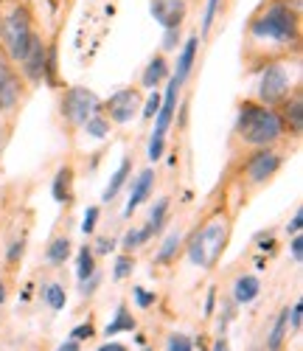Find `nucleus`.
<instances>
[{
	"mask_svg": "<svg viewBox=\"0 0 303 351\" xmlns=\"http://www.w3.org/2000/svg\"><path fill=\"white\" fill-rule=\"evenodd\" d=\"M303 43L300 9L284 0H261L245 25V48L241 56L250 71H258L264 62L298 60Z\"/></svg>",
	"mask_w": 303,
	"mask_h": 351,
	"instance_id": "1",
	"label": "nucleus"
},
{
	"mask_svg": "<svg viewBox=\"0 0 303 351\" xmlns=\"http://www.w3.org/2000/svg\"><path fill=\"white\" fill-rule=\"evenodd\" d=\"M287 127L276 107L258 104L256 99H245L236 104V121H233V152H253L267 149V146H281L287 141Z\"/></svg>",
	"mask_w": 303,
	"mask_h": 351,
	"instance_id": "2",
	"label": "nucleus"
},
{
	"mask_svg": "<svg viewBox=\"0 0 303 351\" xmlns=\"http://www.w3.org/2000/svg\"><path fill=\"white\" fill-rule=\"evenodd\" d=\"M34 12L25 0H3V20H0V53L6 56L9 62H20L32 37L37 34L34 28Z\"/></svg>",
	"mask_w": 303,
	"mask_h": 351,
	"instance_id": "3",
	"label": "nucleus"
},
{
	"mask_svg": "<svg viewBox=\"0 0 303 351\" xmlns=\"http://www.w3.org/2000/svg\"><path fill=\"white\" fill-rule=\"evenodd\" d=\"M298 60H276L264 62L256 73V93L253 99L267 107H281L295 90H300V73H298Z\"/></svg>",
	"mask_w": 303,
	"mask_h": 351,
	"instance_id": "4",
	"label": "nucleus"
},
{
	"mask_svg": "<svg viewBox=\"0 0 303 351\" xmlns=\"http://www.w3.org/2000/svg\"><path fill=\"white\" fill-rule=\"evenodd\" d=\"M233 219H230V214L225 211V208H217V211H210L189 237L194 239V242H199V247H202V258H205V270H214L219 261H222V256H225V250H228V242H230V225Z\"/></svg>",
	"mask_w": 303,
	"mask_h": 351,
	"instance_id": "5",
	"label": "nucleus"
},
{
	"mask_svg": "<svg viewBox=\"0 0 303 351\" xmlns=\"http://www.w3.org/2000/svg\"><path fill=\"white\" fill-rule=\"evenodd\" d=\"M284 160H287V155H284V149H278V146L245 152V158L239 163V186L245 189V194L264 189L281 171Z\"/></svg>",
	"mask_w": 303,
	"mask_h": 351,
	"instance_id": "6",
	"label": "nucleus"
},
{
	"mask_svg": "<svg viewBox=\"0 0 303 351\" xmlns=\"http://www.w3.org/2000/svg\"><path fill=\"white\" fill-rule=\"evenodd\" d=\"M99 110H101V96L84 84L65 87V93L59 96V119L71 130H82V124Z\"/></svg>",
	"mask_w": 303,
	"mask_h": 351,
	"instance_id": "7",
	"label": "nucleus"
},
{
	"mask_svg": "<svg viewBox=\"0 0 303 351\" xmlns=\"http://www.w3.org/2000/svg\"><path fill=\"white\" fill-rule=\"evenodd\" d=\"M25 96H28L25 79L20 76L17 65L9 62L6 56L0 53V115L9 119V121H14L23 101H25Z\"/></svg>",
	"mask_w": 303,
	"mask_h": 351,
	"instance_id": "8",
	"label": "nucleus"
},
{
	"mask_svg": "<svg viewBox=\"0 0 303 351\" xmlns=\"http://www.w3.org/2000/svg\"><path fill=\"white\" fill-rule=\"evenodd\" d=\"M141 104H143V93L138 87H118V90L107 99H101V112L112 121V127H127L141 115Z\"/></svg>",
	"mask_w": 303,
	"mask_h": 351,
	"instance_id": "9",
	"label": "nucleus"
},
{
	"mask_svg": "<svg viewBox=\"0 0 303 351\" xmlns=\"http://www.w3.org/2000/svg\"><path fill=\"white\" fill-rule=\"evenodd\" d=\"M180 93H183V84H180L174 76H169L166 90H160V110H158L155 119H152V121H155V127H152V135H155V138H166L169 130L174 127Z\"/></svg>",
	"mask_w": 303,
	"mask_h": 351,
	"instance_id": "10",
	"label": "nucleus"
},
{
	"mask_svg": "<svg viewBox=\"0 0 303 351\" xmlns=\"http://www.w3.org/2000/svg\"><path fill=\"white\" fill-rule=\"evenodd\" d=\"M155 186H158V171L155 166H146L141 169L135 178H130L127 189H130V197H127V206H124V219H132V214L138 208H143V202H149V197L155 194Z\"/></svg>",
	"mask_w": 303,
	"mask_h": 351,
	"instance_id": "11",
	"label": "nucleus"
},
{
	"mask_svg": "<svg viewBox=\"0 0 303 351\" xmlns=\"http://www.w3.org/2000/svg\"><path fill=\"white\" fill-rule=\"evenodd\" d=\"M45 45H48V37H43L40 32L32 37V45H28L25 56L17 62V71L20 76L25 79L28 87L34 84H43V68H45Z\"/></svg>",
	"mask_w": 303,
	"mask_h": 351,
	"instance_id": "12",
	"label": "nucleus"
},
{
	"mask_svg": "<svg viewBox=\"0 0 303 351\" xmlns=\"http://www.w3.org/2000/svg\"><path fill=\"white\" fill-rule=\"evenodd\" d=\"M149 14L160 28H183L189 20V0H149Z\"/></svg>",
	"mask_w": 303,
	"mask_h": 351,
	"instance_id": "13",
	"label": "nucleus"
},
{
	"mask_svg": "<svg viewBox=\"0 0 303 351\" xmlns=\"http://www.w3.org/2000/svg\"><path fill=\"white\" fill-rule=\"evenodd\" d=\"M199 37L197 34H189V37H183V45L177 48V62H174V68H171V76L186 87V82L191 79V73H194V68H197V56H199Z\"/></svg>",
	"mask_w": 303,
	"mask_h": 351,
	"instance_id": "14",
	"label": "nucleus"
},
{
	"mask_svg": "<svg viewBox=\"0 0 303 351\" xmlns=\"http://www.w3.org/2000/svg\"><path fill=\"white\" fill-rule=\"evenodd\" d=\"M261 292H264V287H261V278L256 273H241V276L233 278L230 301L236 306H250V304H256L261 298Z\"/></svg>",
	"mask_w": 303,
	"mask_h": 351,
	"instance_id": "15",
	"label": "nucleus"
},
{
	"mask_svg": "<svg viewBox=\"0 0 303 351\" xmlns=\"http://www.w3.org/2000/svg\"><path fill=\"white\" fill-rule=\"evenodd\" d=\"M169 76H171V65L166 60V53H152L143 73H141V87L143 90H160L169 82Z\"/></svg>",
	"mask_w": 303,
	"mask_h": 351,
	"instance_id": "16",
	"label": "nucleus"
},
{
	"mask_svg": "<svg viewBox=\"0 0 303 351\" xmlns=\"http://www.w3.org/2000/svg\"><path fill=\"white\" fill-rule=\"evenodd\" d=\"M276 110H278V115H281L284 127H287V135L300 138V135H303V93L295 90V93H292L281 107H276Z\"/></svg>",
	"mask_w": 303,
	"mask_h": 351,
	"instance_id": "17",
	"label": "nucleus"
},
{
	"mask_svg": "<svg viewBox=\"0 0 303 351\" xmlns=\"http://www.w3.org/2000/svg\"><path fill=\"white\" fill-rule=\"evenodd\" d=\"M73 186H76V171H73L71 163H62L56 169L53 180H51L53 202H59V206H71V202H73Z\"/></svg>",
	"mask_w": 303,
	"mask_h": 351,
	"instance_id": "18",
	"label": "nucleus"
},
{
	"mask_svg": "<svg viewBox=\"0 0 303 351\" xmlns=\"http://www.w3.org/2000/svg\"><path fill=\"white\" fill-rule=\"evenodd\" d=\"M73 256V239L68 233H56V237L48 239L45 250H43V261L48 267H65Z\"/></svg>",
	"mask_w": 303,
	"mask_h": 351,
	"instance_id": "19",
	"label": "nucleus"
},
{
	"mask_svg": "<svg viewBox=\"0 0 303 351\" xmlns=\"http://www.w3.org/2000/svg\"><path fill=\"white\" fill-rule=\"evenodd\" d=\"M130 178H132V155L127 152L124 158H121L118 169L110 174V180H107V186H104V191H101V202H107V206H110V202H115L118 194L127 189Z\"/></svg>",
	"mask_w": 303,
	"mask_h": 351,
	"instance_id": "20",
	"label": "nucleus"
},
{
	"mask_svg": "<svg viewBox=\"0 0 303 351\" xmlns=\"http://www.w3.org/2000/svg\"><path fill=\"white\" fill-rule=\"evenodd\" d=\"M169 214H171V197L155 199V206L149 208V219L141 225L146 242H152V239L158 237V233H163V228H166V222H169Z\"/></svg>",
	"mask_w": 303,
	"mask_h": 351,
	"instance_id": "21",
	"label": "nucleus"
},
{
	"mask_svg": "<svg viewBox=\"0 0 303 351\" xmlns=\"http://www.w3.org/2000/svg\"><path fill=\"white\" fill-rule=\"evenodd\" d=\"M183 242H186V233L174 228L166 233V239L160 242V247L155 250V258H152V265H158V267H169L177 261V256L183 253Z\"/></svg>",
	"mask_w": 303,
	"mask_h": 351,
	"instance_id": "22",
	"label": "nucleus"
},
{
	"mask_svg": "<svg viewBox=\"0 0 303 351\" xmlns=\"http://www.w3.org/2000/svg\"><path fill=\"white\" fill-rule=\"evenodd\" d=\"M135 329H138V317L132 315L130 304H118L112 320L104 326V337L110 340V337H118V335H132Z\"/></svg>",
	"mask_w": 303,
	"mask_h": 351,
	"instance_id": "23",
	"label": "nucleus"
},
{
	"mask_svg": "<svg viewBox=\"0 0 303 351\" xmlns=\"http://www.w3.org/2000/svg\"><path fill=\"white\" fill-rule=\"evenodd\" d=\"M287 340H289V306H284L276 315V320H272L267 340H264V351H284Z\"/></svg>",
	"mask_w": 303,
	"mask_h": 351,
	"instance_id": "24",
	"label": "nucleus"
},
{
	"mask_svg": "<svg viewBox=\"0 0 303 351\" xmlns=\"http://www.w3.org/2000/svg\"><path fill=\"white\" fill-rule=\"evenodd\" d=\"M25 245H28V228H14L6 239V250H3V258H6V267L9 270H17L23 265V256H25Z\"/></svg>",
	"mask_w": 303,
	"mask_h": 351,
	"instance_id": "25",
	"label": "nucleus"
},
{
	"mask_svg": "<svg viewBox=\"0 0 303 351\" xmlns=\"http://www.w3.org/2000/svg\"><path fill=\"white\" fill-rule=\"evenodd\" d=\"M40 301L51 312H62L68 306V287L62 281H43L40 284Z\"/></svg>",
	"mask_w": 303,
	"mask_h": 351,
	"instance_id": "26",
	"label": "nucleus"
},
{
	"mask_svg": "<svg viewBox=\"0 0 303 351\" xmlns=\"http://www.w3.org/2000/svg\"><path fill=\"white\" fill-rule=\"evenodd\" d=\"M222 3L225 0H205V6H202V17H199V43H208L210 32H214V25H217V17L222 14Z\"/></svg>",
	"mask_w": 303,
	"mask_h": 351,
	"instance_id": "27",
	"label": "nucleus"
},
{
	"mask_svg": "<svg viewBox=\"0 0 303 351\" xmlns=\"http://www.w3.org/2000/svg\"><path fill=\"white\" fill-rule=\"evenodd\" d=\"M73 265H76V281H84V278H90L96 270H99V258H96V253H93V247L90 245H82L79 250H76V256H73Z\"/></svg>",
	"mask_w": 303,
	"mask_h": 351,
	"instance_id": "28",
	"label": "nucleus"
},
{
	"mask_svg": "<svg viewBox=\"0 0 303 351\" xmlns=\"http://www.w3.org/2000/svg\"><path fill=\"white\" fill-rule=\"evenodd\" d=\"M43 82H45L48 87H59V43H56V37H51L48 45H45Z\"/></svg>",
	"mask_w": 303,
	"mask_h": 351,
	"instance_id": "29",
	"label": "nucleus"
},
{
	"mask_svg": "<svg viewBox=\"0 0 303 351\" xmlns=\"http://www.w3.org/2000/svg\"><path fill=\"white\" fill-rule=\"evenodd\" d=\"M82 132H84L87 138H93V141H107V138L112 135V121L99 110V112H93V115H90V119L82 124Z\"/></svg>",
	"mask_w": 303,
	"mask_h": 351,
	"instance_id": "30",
	"label": "nucleus"
},
{
	"mask_svg": "<svg viewBox=\"0 0 303 351\" xmlns=\"http://www.w3.org/2000/svg\"><path fill=\"white\" fill-rule=\"evenodd\" d=\"M149 242L143 239V230H141V225H130L124 233H121V239H118V247L124 250V253H138V250H143Z\"/></svg>",
	"mask_w": 303,
	"mask_h": 351,
	"instance_id": "31",
	"label": "nucleus"
},
{
	"mask_svg": "<svg viewBox=\"0 0 303 351\" xmlns=\"http://www.w3.org/2000/svg\"><path fill=\"white\" fill-rule=\"evenodd\" d=\"M135 273V253H121L112 261V281H127Z\"/></svg>",
	"mask_w": 303,
	"mask_h": 351,
	"instance_id": "32",
	"label": "nucleus"
},
{
	"mask_svg": "<svg viewBox=\"0 0 303 351\" xmlns=\"http://www.w3.org/2000/svg\"><path fill=\"white\" fill-rule=\"evenodd\" d=\"M236 312H239V306L230 301V295H225L222 298V306H219V312H214V315H219V326H217V337H222V335H228V326L236 320Z\"/></svg>",
	"mask_w": 303,
	"mask_h": 351,
	"instance_id": "33",
	"label": "nucleus"
},
{
	"mask_svg": "<svg viewBox=\"0 0 303 351\" xmlns=\"http://www.w3.org/2000/svg\"><path fill=\"white\" fill-rule=\"evenodd\" d=\"M256 250H258V256H272L278 250V237H276V230H258L256 233Z\"/></svg>",
	"mask_w": 303,
	"mask_h": 351,
	"instance_id": "34",
	"label": "nucleus"
},
{
	"mask_svg": "<svg viewBox=\"0 0 303 351\" xmlns=\"http://www.w3.org/2000/svg\"><path fill=\"white\" fill-rule=\"evenodd\" d=\"M163 351H194V337L186 332H171V335H166Z\"/></svg>",
	"mask_w": 303,
	"mask_h": 351,
	"instance_id": "35",
	"label": "nucleus"
},
{
	"mask_svg": "<svg viewBox=\"0 0 303 351\" xmlns=\"http://www.w3.org/2000/svg\"><path fill=\"white\" fill-rule=\"evenodd\" d=\"M180 45H183V28H163L160 53H177Z\"/></svg>",
	"mask_w": 303,
	"mask_h": 351,
	"instance_id": "36",
	"label": "nucleus"
},
{
	"mask_svg": "<svg viewBox=\"0 0 303 351\" xmlns=\"http://www.w3.org/2000/svg\"><path fill=\"white\" fill-rule=\"evenodd\" d=\"M71 340H76V343H87V340H93L96 337V320L93 317H87V320H82V324H76L73 329H71V335H68Z\"/></svg>",
	"mask_w": 303,
	"mask_h": 351,
	"instance_id": "37",
	"label": "nucleus"
},
{
	"mask_svg": "<svg viewBox=\"0 0 303 351\" xmlns=\"http://www.w3.org/2000/svg\"><path fill=\"white\" fill-rule=\"evenodd\" d=\"M99 219H101V208H99V206H90V208L84 211V217H82V225H79L84 237H96Z\"/></svg>",
	"mask_w": 303,
	"mask_h": 351,
	"instance_id": "38",
	"label": "nucleus"
},
{
	"mask_svg": "<svg viewBox=\"0 0 303 351\" xmlns=\"http://www.w3.org/2000/svg\"><path fill=\"white\" fill-rule=\"evenodd\" d=\"M132 304L138 309H152L158 304V292H152L146 287H132Z\"/></svg>",
	"mask_w": 303,
	"mask_h": 351,
	"instance_id": "39",
	"label": "nucleus"
},
{
	"mask_svg": "<svg viewBox=\"0 0 303 351\" xmlns=\"http://www.w3.org/2000/svg\"><path fill=\"white\" fill-rule=\"evenodd\" d=\"M158 110H160V90H149V96L141 104V119L143 121H152L158 115Z\"/></svg>",
	"mask_w": 303,
	"mask_h": 351,
	"instance_id": "40",
	"label": "nucleus"
},
{
	"mask_svg": "<svg viewBox=\"0 0 303 351\" xmlns=\"http://www.w3.org/2000/svg\"><path fill=\"white\" fill-rule=\"evenodd\" d=\"M90 247H93L96 258H104V256L115 253V247H118V239H115V237H104V233H101V237H96V239H93V245H90Z\"/></svg>",
	"mask_w": 303,
	"mask_h": 351,
	"instance_id": "41",
	"label": "nucleus"
},
{
	"mask_svg": "<svg viewBox=\"0 0 303 351\" xmlns=\"http://www.w3.org/2000/svg\"><path fill=\"white\" fill-rule=\"evenodd\" d=\"M101 281H104V273L101 270H96L90 278H84V281H79V295L82 298H90V295H96V289L101 287Z\"/></svg>",
	"mask_w": 303,
	"mask_h": 351,
	"instance_id": "42",
	"label": "nucleus"
},
{
	"mask_svg": "<svg viewBox=\"0 0 303 351\" xmlns=\"http://www.w3.org/2000/svg\"><path fill=\"white\" fill-rule=\"evenodd\" d=\"M303 326V298H295V304L289 306V335H300Z\"/></svg>",
	"mask_w": 303,
	"mask_h": 351,
	"instance_id": "43",
	"label": "nucleus"
},
{
	"mask_svg": "<svg viewBox=\"0 0 303 351\" xmlns=\"http://www.w3.org/2000/svg\"><path fill=\"white\" fill-rule=\"evenodd\" d=\"M217 304H219V289L217 287H210L208 289V295H205V304H202V317H214V312H217Z\"/></svg>",
	"mask_w": 303,
	"mask_h": 351,
	"instance_id": "44",
	"label": "nucleus"
},
{
	"mask_svg": "<svg viewBox=\"0 0 303 351\" xmlns=\"http://www.w3.org/2000/svg\"><path fill=\"white\" fill-rule=\"evenodd\" d=\"M289 256H292V261H295L298 267L303 265V237H300V233L289 237Z\"/></svg>",
	"mask_w": 303,
	"mask_h": 351,
	"instance_id": "45",
	"label": "nucleus"
},
{
	"mask_svg": "<svg viewBox=\"0 0 303 351\" xmlns=\"http://www.w3.org/2000/svg\"><path fill=\"white\" fill-rule=\"evenodd\" d=\"M300 230H303V208L298 206L295 214H292V219L284 225V233H287V237H295V233H300Z\"/></svg>",
	"mask_w": 303,
	"mask_h": 351,
	"instance_id": "46",
	"label": "nucleus"
},
{
	"mask_svg": "<svg viewBox=\"0 0 303 351\" xmlns=\"http://www.w3.org/2000/svg\"><path fill=\"white\" fill-rule=\"evenodd\" d=\"M9 138H12V121H9V119H3V115H0V155H3V149H6Z\"/></svg>",
	"mask_w": 303,
	"mask_h": 351,
	"instance_id": "47",
	"label": "nucleus"
},
{
	"mask_svg": "<svg viewBox=\"0 0 303 351\" xmlns=\"http://www.w3.org/2000/svg\"><path fill=\"white\" fill-rule=\"evenodd\" d=\"M96 351H130V346H124V343H118V340H107V343H101Z\"/></svg>",
	"mask_w": 303,
	"mask_h": 351,
	"instance_id": "48",
	"label": "nucleus"
},
{
	"mask_svg": "<svg viewBox=\"0 0 303 351\" xmlns=\"http://www.w3.org/2000/svg\"><path fill=\"white\" fill-rule=\"evenodd\" d=\"M6 301H9V278L0 273V306H3Z\"/></svg>",
	"mask_w": 303,
	"mask_h": 351,
	"instance_id": "49",
	"label": "nucleus"
},
{
	"mask_svg": "<svg viewBox=\"0 0 303 351\" xmlns=\"http://www.w3.org/2000/svg\"><path fill=\"white\" fill-rule=\"evenodd\" d=\"M53 351H82V343H76V340H71V337H68V340L59 343Z\"/></svg>",
	"mask_w": 303,
	"mask_h": 351,
	"instance_id": "50",
	"label": "nucleus"
},
{
	"mask_svg": "<svg viewBox=\"0 0 303 351\" xmlns=\"http://www.w3.org/2000/svg\"><path fill=\"white\" fill-rule=\"evenodd\" d=\"M208 351H230V343H228V337L222 335V337H217L214 343L208 346Z\"/></svg>",
	"mask_w": 303,
	"mask_h": 351,
	"instance_id": "51",
	"label": "nucleus"
},
{
	"mask_svg": "<svg viewBox=\"0 0 303 351\" xmlns=\"http://www.w3.org/2000/svg\"><path fill=\"white\" fill-rule=\"evenodd\" d=\"M32 298H34V284H25V287H23V292H20V301H23V304H28Z\"/></svg>",
	"mask_w": 303,
	"mask_h": 351,
	"instance_id": "52",
	"label": "nucleus"
},
{
	"mask_svg": "<svg viewBox=\"0 0 303 351\" xmlns=\"http://www.w3.org/2000/svg\"><path fill=\"white\" fill-rule=\"evenodd\" d=\"M135 343H138L141 348H143V346H149V340H146V335H143V332H138V329H135Z\"/></svg>",
	"mask_w": 303,
	"mask_h": 351,
	"instance_id": "53",
	"label": "nucleus"
},
{
	"mask_svg": "<svg viewBox=\"0 0 303 351\" xmlns=\"http://www.w3.org/2000/svg\"><path fill=\"white\" fill-rule=\"evenodd\" d=\"M194 348H197V351H208V343H205V337H202V335L194 340Z\"/></svg>",
	"mask_w": 303,
	"mask_h": 351,
	"instance_id": "54",
	"label": "nucleus"
},
{
	"mask_svg": "<svg viewBox=\"0 0 303 351\" xmlns=\"http://www.w3.org/2000/svg\"><path fill=\"white\" fill-rule=\"evenodd\" d=\"M59 3H62V0H48V6H51V9H59Z\"/></svg>",
	"mask_w": 303,
	"mask_h": 351,
	"instance_id": "55",
	"label": "nucleus"
},
{
	"mask_svg": "<svg viewBox=\"0 0 303 351\" xmlns=\"http://www.w3.org/2000/svg\"><path fill=\"white\" fill-rule=\"evenodd\" d=\"M284 3H289V6H295V9H300V0H284Z\"/></svg>",
	"mask_w": 303,
	"mask_h": 351,
	"instance_id": "56",
	"label": "nucleus"
},
{
	"mask_svg": "<svg viewBox=\"0 0 303 351\" xmlns=\"http://www.w3.org/2000/svg\"><path fill=\"white\" fill-rule=\"evenodd\" d=\"M141 351H155V346H143V348H141Z\"/></svg>",
	"mask_w": 303,
	"mask_h": 351,
	"instance_id": "57",
	"label": "nucleus"
},
{
	"mask_svg": "<svg viewBox=\"0 0 303 351\" xmlns=\"http://www.w3.org/2000/svg\"><path fill=\"white\" fill-rule=\"evenodd\" d=\"M0 20H3V0H0Z\"/></svg>",
	"mask_w": 303,
	"mask_h": 351,
	"instance_id": "58",
	"label": "nucleus"
}]
</instances>
